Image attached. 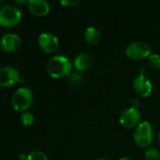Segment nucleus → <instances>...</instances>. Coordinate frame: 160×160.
Returning <instances> with one entry per match:
<instances>
[{
	"instance_id": "obj_8",
	"label": "nucleus",
	"mask_w": 160,
	"mask_h": 160,
	"mask_svg": "<svg viewBox=\"0 0 160 160\" xmlns=\"http://www.w3.org/2000/svg\"><path fill=\"white\" fill-rule=\"evenodd\" d=\"M133 88L135 92L141 97H148L153 91V84L150 79L144 74H139L133 79Z\"/></svg>"
},
{
	"instance_id": "obj_18",
	"label": "nucleus",
	"mask_w": 160,
	"mask_h": 160,
	"mask_svg": "<svg viewBox=\"0 0 160 160\" xmlns=\"http://www.w3.org/2000/svg\"><path fill=\"white\" fill-rule=\"evenodd\" d=\"M34 115L31 112H23L21 114V122L25 126H31L34 123Z\"/></svg>"
},
{
	"instance_id": "obj_17",
	"label": "nucleus",
	"mask_w": 160,
	"mask_h": 160,
	"mask_svg": "<svg viewBox=\"0 0 160 160\" xmlns=\"http://www.w3.org/2000/svg\"><path fill=\"white\" fill-rule=\"evenodd\" d=\"M26 160H48V158L41 151H33L26 157Z\"/></svg>"
},
{
	"instance_id": "obj_24",
	"label": "nucleus",
	"mask_w": 160,
	"mask_h": 160,
	"mask_svg": "<svg viewBox=\"0 0 160 160\" xmlns=\"http://www.w3.org/2000/svg\"><path fill=\"white\" fill-rule=\"evenodd\" d=\"M158 138H159V141H160V131H159V135H158Z\"/></svg>"
},
{
	"instance_id": "obj_13",
	"label": "nucleus",
	"mask_w": 160,
	"mask_h": 160,
	"mask_svg": "<svg viewBox=\"0 0 160 160\" xmlns=\"http://www.w3.org/2000/svg\"><path fill=\"white\" fill-rule=\"evenodd\" d=\"M84 37L88 43H90L91 45H96L100 42L102 35H101V32L96 27L89 26L85 30Z\"/></svg>"
},
{
	"instance_id": "obj_23",
	"label": "nucleus",
	"mask_w": 160,
	"mask_h": 160,
	"mask_svg": "<svg viewBox=\"0 0 160 160\" xmlns=\"http://www.w3.org/2000/svg\"><path fill=\"white\" fill-rule=\"evenodd\" d=\"M95 160H108V159H106V158H97V159H95Z\"/></svg>"
},
{
	"instance_id": "obj_19",
	"label": "nucleus",
	"mask_w": 160,
	"mask_h": 160,
	"mask_svg": "<svg viewBox=\"0 0 160 160\" xmlns=\"http://www.w3.org/2000/svg\"><path fill=\"white\" fill-rule=\"evenodd\" d=\"M59 3L65 7H74L79 3V0H60Z\"/></svg>"
},
{
	"instance_id": "obj_11",
	"label": "nucleus",
	"mask_w": 160,
	"mask_h": 160,
	"mask_svg": "<svg viewBox=\"0 0 160 160\" xmlns=\"http://www.w3.org/2000/svg\"><path fill=\"white\" fill-rule=\"evenodd\" d=\"M27 6L29 10L36 16H45L50 10V4L46 0H29Z\"/></svg>"
},
{
	"instance_id": "obj_14",
	"label": "nucleus",
	"mask_w": 160,
	"mask_h": 160,
	"mask_svg": "<svg viewBox=\"0 0 160 160\" xmlns=\"http://www.w3.org/2000/svg\"><path fill=\"white\" fill-rule=\"evenodd\" d=\"M67 80L72 86H79L82 82V76L77 72H71L67 76Z\"/></svg>"
},
{
	"instance_id": "obj_4",
	"label": "nucleus",
	"mask_w": 160,
	"mask_h": 160,
	"mask_svg": "<svg viewBox=\"0 0 160 160\" xmlns=\"http://www.w3.org/2000/svg\"><path fill=\"white\" fill-rule=\"evenodd\" d=\"M32 100H33L32 91L27 87H22L13 93L11 98V104L15 110L23 112L30 107Z\"/></svg>"
},
{
	"instance_id": "obj_2",
	"label": "nucleus",
	"mask_w": 160,
	"mask_h": 160,
	"mask_svg": "<svg viewBox=\"0 0 160 160\" xmlns=\"http://www.w3.org/2000/svg\"><path fill=\"white\" fill-rule=\"evenodd\" d=\"M153 127L148 121H141L134 130V142L140 147H147L153 141Z\"/></svg>"
},
{
	"instance_id": "obj_10",
	"label": "nucleus",
	"mask_w": 160,
	"mask_h": 160,
	"mask_svg": "<svg viewBox=\"0 0 160 160\" xmlns=\"http://www.w3.org/2000/svg\"><path fill=\"white\" fill-rule=\"evenodd\" d=\"M21 46V38L17 34L8 33L5 34L0 39V47L7 52H11L19 49Z\"/></svg>"
},
{
	"instance_id": "obj_16",
	"label": "nucleus",
	"mask_w": 160,
	"mask_h": 160,
	"mask_svg": "<svg viewBox=\"0 0 160 160\" xmlns=\"http://www.w3.org/2000/svg\"><path fill=\"white\" fill-rule=\"evenodd\" d=\"M148 63L153 68H160V55L157 53H151L148 57Z\"/></svg>"
},
{
	"instance_id": "obj_22",
	"label": "nucleus",
	"mask_w": 160,
	"mask_h": 160,
	"mask_svg": "<svg viewBox=\"0 0 160 160\" xmlns=\"http://www.w3.org/2000/svg\"><path fill=\"white\" fill-rule=\"evenodd\" d=\"M119 160H132L130 158H128V157H124V158H120Z\"/></svg>"
},
{
	"instance_id": "obj_21",
	"label": "nucleus",
	"mask_w": 160,
	"mask_h": 160,
	"mask_svg": "<svg viewBox=\"0 0 160 160\" xmlns=\"http://www.w3.org/2000/svg\"><path fill=\"white\" fill-rule=\"evenodd\" d=\"M16 4H25V3H27V1H25V0H21V1H19V0H15L14 1Z\"/></svg>"
},
{
	"instance_id": "obj_7",
	"label": "nucleus",
	"mask_w": 160,
	"mask_h": 160,
	"mask_svg": "<svg viewBox=\"0 0 160 160\" xmlns=\"http://www.w3.org/2000/svg\"><path fill=\"white\" fill-rule=\"evenodd\" d=\"M38 44L43 52H49V53L55 52L58 49V46H59L58 38L50 32L41 33L39 36Z\"/></svg>"
},
{
	"instance_id": "obj_6",
	"label": "nucleus",
	"mask_w": 160,
	"mask_h": 160,
	"mask_svg": "<svg viewBox=\"0 0 160 160\" xmlns=\"http://www.w3.org/2000/svg\"><path fill=\"white\" fill-rule=\"evenodd\" d=\"M119 120L124 128H134L141 122V113L137 108L129 107L121 112Z\"/></svg>"
},
{
	"instance_id": "obj_1",
	"label": "nucleus",
	"mask_w": 160,
	"mask_h": 160,
	"mask_svg": "<svg viewBox=\"0 0 160 160\" xmlns=\"http://www.w3.org/2000/svg\"><path fill=\"white\" fill-rule=\"evenodd\" d=\"M72 63L70 59L64 55H54L47 63V73L53 78L67 77L71 73Z\"/></svg>"
},
{
	"instance_id": "obj_5",
	"label": "nucleus",
	"mask_w": 160,
	"mask_h": 160,
	"mask_svg": "<svg viewBox=\"0 0 160 160\" xmlns=\"http://www.w3.org/2000/svg\"><path fill=\"white\" fill-rule=\"evenodd\" d=\"M151 52L150 45L141 40H136L129 43L125 50L126 55L132 60H141L145 57H149L152 53Z\"/></svg>"
},
{
	"instance_id": "obj_9",
	"label": "nucleus",
	"mask_w": 160,
	"mask_h": 160,
	"mask_svg": "<svg viewBox=\"0 0 160 160\" xmlns=\"http://www.w3.org/2000/svg\"><path fill=\"white\" fill-rule=\"evenodd\" d=\"M20 81L19 71L12 67L0 68V86H10Z\"/></svg>"
},
{
	"instance_id": "obj_15",
	"label": "nucleus",
	"mask_w": 160,
	"mask_h": 160,
	"mask_svg": "<svg viewBox=\"0 0 160 160\" xmlns=\"http://www.w3.org/2000/svg\"><path fill=\"white\" fill-rule=\"evenodd\" d=\"M146 160H160V152L156 147H149L145 151Z\"/></svg>"
},
{
	"instance_id": "obj_3",
	"label": "nucleus",
	"mask_w": 160,
	"mask_h": 160,
	"mask_svg": "<svg viewBox=\"0 0 160 160\" xmlns=\"http://www.w3.org/2000/svg\"><path fill=\"white\" fill-rule=\"evenodd\" d=\"M22 11L15 6L6 5L0 8V25L4 27H12L20 22Z\"/></svg>"
},
{
	"instance_id": "obj_12",
	"label": "nucleus",
	"mask_w": 160,
	"mask_h": 160,
	"mask_svg": "<svg viewBox=\"0 0 160 160\" xmlns=\"http://www.w3.org/2000/svg\"><path fill=\"white\" fill-rule=\"evenodd\" d=\"M92 63L91 56L87 52L78 53L74 59V67L77 71H85L88 70Z\"/></svg>"
},
{
	"instance_id": "obj_20",
	"label": "nucleus",
	"mask_w": 160,
	"mask_h": 160,
	"mask_svg": "<svg viewBox=\"0 0 160 160\" xmlns=\"http://www.w3.org/2000/svg\"><path fill=\"white\" fill-rule=\"evenodd\" d=\"M139 103H140V100L139 99H137V98H134L133 100H132V107H134V108H137L138 106H139Z\"/></svg>"
}]
</instances>
